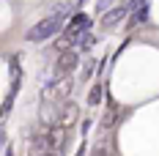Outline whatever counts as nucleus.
I'll return each mask as SVG.
<instances>
[{
    "label": "nucleus",
    "mask_w": 159,
    "mask_h": 156,
    "mask_svg": "<svg viewBox=\"0 0 159 156\" xmlns=\"http://www.w3.org/2000/svg\"><path fill=\"white\" fill-rule=\"evenodd\" d=\"M99 99H102V88L93 85V88H91V93H88V104H99Z\"/></svg>",
    "instance_id": "obj_5"
},
{
    "label": "nucleus",
    "mask_w": 159,
    "mask_h": 156,
    "mask_svg": "<svg viewBox=\"0 0 159 156\" xmlns=\"http://www.w3.org/2000/svg\"><path fill=\"white\" fill-rule=\"evenodd\" d=\"M74 118H77V107H74V104H69V109H63V112H61V118H58V126H71V121H74Z\"/></svg>",
    "instance_id": "obj_4"
},
{
    "label": "nucleus",
    "mask_w": 159,
    "mask_h": 156,
    "mask_svg": "<svg viewBox=\"0 0 159 156\" xmlns=\"http://www.w3.org/2000/svg\"><path fill=\"white\" fill-rule=\"evenodd\" d=\"M66 19H69V11H66V8H58V11L47 14L39 25H33L30 30H28V41H30V44H41V41H47L52 36H58Z\"/></svg>",
    "instance_id": "obj_1"
},
{
    "label": "nucleus",
    "mask_w": 159,
    "mask_h": 156,
    "mask_svg": "<svg viewBox=\"0 0 159 156\" xmlns=\"http://www.w3.org/2000/svg\"><path fill=\"white\" fill-rule=\"evenodd\" d=\"M77 63H80L77 52H74V49H66V52H61V58H58V63H55V69H58V74L63 77V74H69V71L77 69Z\"/></svg>",
    "instance_id": "obj_2"
},
{
    "label": "nucleus",
    "mask_w": 159,
    "mask_h": 156,
    "mask_svg": "<svg viewBox=\"0 0 159 156\" xmlns=\"http://www.w3.org/2000/svg\"><path fill=\"white\" fill-rule=\"evenodd\" d=\"M110 3H115V0H99V11H104V8H107Z\"/></svg>",
    "instance_id": "obj_7"
},
{
    "label": "nucleus",
    "mask_w": 159,
    "mask_h": 156,
    "mask_svg": "<svg viewBox=\"0 0 159 156\" xmlns=\"http://www.w3.org/2000/svg\"><path fill=\"white\" fill-rule=\"evenodd\" d=\"M44 156H58V154H55V151H49V154H44Z\"/></svg>",
    "instance_id": "obj_8"
},
{
    "label": "nucleus",
    "mask_w": 159,
    "mask_h": 156,
    "mask_svg": "<svg viewBox=\"0 0 159 156\" xmlns=\"http://www.w3.org/2000/svg\"><path fill=\"white\" fill-rule=\"evenodd\" d=\"M145 14H148V11H145V6L140 8V11H134V16H132V25H137V22H143V19H145Z\"/></svg>",
    "instance_id": "obj_6"
},
{
    "label": "nucleus",
    "mask_w": 159,
    "mask_h": 156,
    "mask_svg": "<svg viewBox=\"0 0 159 156\" xmlns=\"http://www.w3.org/2000/svg\"><path fill=\"white\" fill-rule=\"evenodd\" d=\"M126 14H129V8H126V6H118V8H112L110 14H104V16H102V25H104V28H115V25H118V22H121V19H124Z\"/></svg>",
    "instance_id": "obj_3"
}]
</instances>
